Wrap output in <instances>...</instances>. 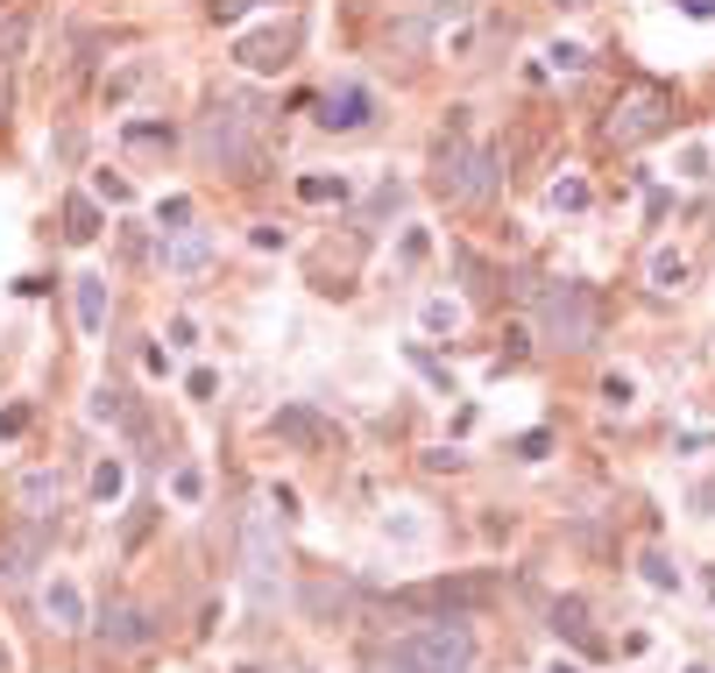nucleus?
<instances>
[{
    "instance_id": "nucleus-1",
    "label": "nucleus",
    "mask_w": 715,
    "mask_h": 673,
    "mask_svg": "<svg viewBox=\"0 0 715 673\" xmlns=\"http://www.w3.org/2000/svg\"><path fill=\"white\" fill-rule=\"evenodd\" d=\"M191 149L220 178H256L262 170V107L241 100V92H212L199 128H191Z\"/></svg>"
},
{
    "instance_id": "nucleus-2",
    "label": "nucleus",
    "mask_w": 715,
    "mask_h": 673,
    "mask_svg": "<svg viewBox=\"0 0 715 673\" xmlns=\"http://www.w3.org/2000/svg\"><path fill=\"white\" fill-rule=\"evenodd\" d=\"M496 185H504L496 142H475V135H468V107H454L447 128H439V142H433V191L447 206H489Z\"/></svg>"
},
{
    "instance_id": "nucleus-3",
    "label": "nucleus",
    "mask_w": 715,
    "mask_h": 673,
    "mask_svg": "<svg viewBox=\"0 0 715 673\" xmlns=\"http://www.w3.org/2000/svg\"><path fill=\"white\" fill-rule=\"evenodd\" d=\"M538 340L559 355H582L603 340V298H595V284L582 277H553L538 284Z\"/></svg>"
},
{
    "instance_id": "nucleus-4",
    "label": "nucleus",
    "mask_w": 715,
    "mask_h": 673,
    "mask_svg": "<svg viewBox=\"0 0 715 673\" xmlns=\"http://www.w3.org/2000/svg\"><path fill=\"white\" fill-rule=\"evenodd\" d=\"M673 113H681V100H673L666 79H630L603 113V142L609 149H637V142H652V135H666Z\"/></svg>"
},
{
    "instance_id": "nucleus-5",
    "label": "nucleus",
    "mask_w": 715,
    "mask_h": 673,
    "mask_svg": "<svg viewBox=\"0 0 715 673\" xmlns=\"http://www.w3.org/2000/svg\"><path fill=\"white\" fill-rule=\"evenodd\" d=\"M390 666L397 673H468L475 666V631L460 617H433V624L404 631L390 645Z\"/></svg>"
},
{
    "instance_id": "nucleus-6",
    "label": "nucleus",
    "mask_w": 715,
    "mask_h": 673,
    "mask_svg": "<svg viewBox=\"0 0 715 673\" xmlns=\"http://www.w3.org/2000/svg\"><path fill=\"white\" fill-rule=\"evenodd\" d=\"M241 582H248L256 617H269L277 595H284V553H277V525H269V511H248L241 517Z\"/></svg>"
},
{
    "instance_id": "nucleus-7",
    "label": "nucleus",
    "mask_w": 715,
    "mask_h": 673,
    "mask_svg": "<svg viewBox=\"0 0 715 673\" xmlns=\"http://www.w3.org/2000/svg\"><path fill=\"white\" fill-rule=\"evenodd\" d=\"M298 43H305V22H298V14H284V22L241 36V43H235V65L248 71V79H269V71H291V65H298Z\"/></svg>"
},
{
    "instance_id": "nucleus-8",
    "label": "nucleus",
    "mask_w": 715,
    "mask_h": 673,
    "mask_svg": "<svg viewBox=\"0 0 715 673\" xmlns=\"http://www.w3.org/2000/svg\"><path fill=\"white\" fill-rule=\"evenodd\" d=\"M376 113H383V100H376V86H361V79H334V86L312 100V121H319L326 135H369Z\"/></svg>"
},
{
    "instance_id": "nucleus-9",
    "label": "nucleus",
    "mask_w": 715,
    "mask_h": 673,
    "mask_svg": "<svg viewBox=\"0 0 715 673\" xmlns=\"http://www.w3.org/2000/svg\"><path fill=\"white\" fill-rule=\"evenodd\" d=\"M496 595L489 574H454V582H418V588H397V610H447V617H460V610H481Z\"/></svg>"
},
{
    "instance_id": "nucleus-10",
    "label": "nucleus",
    "mask_w": 715,
    "mask_h": 673,
    "mask_svg": "<svg viewBox=\"0 0 715 673\" xmlns=\"http://www.w3.org/2000/svg\"><path fill=\"white\" fill-rule=\"evenodd\" d=\"M269 433H277L284 447H298V454H334L340 447V426L326 412H312V404H284V412L269 418Z\"/></svg>"
},
{
    "instance_id": "nucleus-11",
    "label": "nucleus",
    "mask_w": 715,
    "mask_h": 673,
    "mask_svg": "<svg viewBox=\"0 0 715 673\" xmlns=\"http://www.w3.org/2000/svg\"><path fill=\"white\" fill-rule=\"evenodd\" d=\"M43 546H50V525L43 517H22V532L0 538V582H29V567L43 561Z\"/></svg>"
},
{
    "instance_id": "nucleus-12",
    "label": "nucleus",
    "mask_w": 715,
    "mask_h": 673,
    "mask_svg": "<svg viewBox=\"0 0 715 673\" xmlns=\"http://www.w3.org/2000/svg\"><path fill=\"white\" fill-rule=\"evenodd\" d=\"M149 639H157L149 610H135V603H107V610H100V645H107V652H142Z\"/></svg>"
},
{
    "instance_id": "nucleus-13",
    "label": "nucleus",
    "mask_w": 715,
    "mask_h": 673,
    "mask_svg": "<svg viewBox=\"0 0 715 673\" xmlns=\"http://www.w3.org/2000/svg\"><path fill=\"white\" fill-rule=\"evenodd\" d=\"M163 263H170V277H199V269L212 263V241L199 235V227H185V235H163Z\"/></svg>"
},
{
    "instance_id": "nucleus-14",
    "label": "nucleus",
    "mask_w": 715,
    "mask_h": 673,
    "mask_svg": "<svg viewBox=\"0 0 715 673\" xmlns=\"http://www.w3.org/2000/svg\"><path fill=\"white\" fill-rule=\"evenodd\" d=\"M43 617H50L57 631H86V595H79V582H64V574H57V582L43 588Z\"/></svg>"
},
{
    "instance_id": "nucleus-15",
    "label": "nucleus",
    "mask_w": 715,
    "mask_h": 673,
    "mask_svg": "<svg viewBox=\"0 0 715 673\" xmlns=\"http://www.w3.org/2000/svg\"><path fill=\"white\" fill-rule=\"evenodd\" d=\"M121 149L128 157H170V149H178V128L170 121H121Z\"/></svg>"
},
{
    "instance_id": "nucleus-16",
    "label": "nucleus",
    "mask_w": 715,
    "mask_h": 673,
    "mask_svg": "<svg viewBox=\"0 0 715 673\" xmlns=\"http://www.w3.org/2000/svg\"><path fill=\"white\" fill-rule=\"evenodd\" d=\"M645 284H652V291H659V298H673V291H681V284H687V248H652V263H645Z\"/></svg>"
},
{
    "instance_id": "nucleus-17",
    "label": "nucleus",
    "mask_w": 715,
    "mask_h": 673,
    "mask_svg": "<svg viewBox=\"0 0 715 673\" xmlns=\"http://www.w3.org/2000/svg\"><path fill=\"white\" fill-rule=\"evenodd\" d=\"M64 241H71V248L100 241V206H92L86 191H71V199H64Z\"/></svg>"
},
{
    "instance_id": "nucleus-18",
    "label": "nucleus",
    "mask_w": 715,
    "mask_h": 673,
    "mask_svg": "<svg viewBox=\"0 0 715 673\" xmlns=\"http://www.w3.org/2000/svg\"><path fill=\"white\" fill-rule=\"evenodd\" d=\"M71 313H79L86 334H100V326H107V277H79V291H71Z\"/></svg>"
},
{
    "instance_id": "nucleus-19",
    "label": "nucleus",
    "mask_w": 715,
    "mask_h": 673,
    "mask_svg": "<svg viewBox=\"0 0 715 673\" xmlns=\"http://www.w3.org/2000/svg\"><path fill=\"white\" fill-rule=\"evenodd\" d=\"M298 199H305V206H347V199H355V185H347V178H326V170H312V178H298Z\"/></svg>"
},
{
    "instance_id": "nucleus-20",
    "label": "nucleus",
    "mask_w": 715,
    "mask_h": 673,
    "mask_svg": "<svg viewBox=\"0 0 715 673\" xmlns=\"http://www.w3.org/2000/svg\"><path fill=\"white\" fill-rule=\"evenodd\" d=\"M50 504H57V475L50 468L22 475V517H43V525H50Z\"/></svg>"
},
{
    "instance_id": "nucleus-21",
    "label": "nucleus",
    "mask_w": 715,
    "mask_h": 673,
    "mask_svg": "<svg viewBox=\"0 0 715 673\" xmlns=\"http://www.w3.org/2000/svg\"><path fill=\"white\" fill-rule=\"evenodd\" d=\"M553 631L574 639V645H588V603H582V595H559V603H553Z\"/></svg>"
},
{
    "instance_id": "nucleus-22",
    "label": "nucleus",
    "mask_w": 715,
    "mask_h": 673,
    "mask_svg": "<svg viewBox=\"0 0 715 673\" xmlns=\"http://www.w3.org/2000/svg\"><path fill=\"white\" fill-rule=\"evenodd\" d=\"M546 199H553V214H588V206H595V191H588V178H574V170H567V178H553V191H546Z\"/></svg>"
},
{
    "instance_id": "nucleus-23",
    "label": "nucleus",
    "mask_w": 715,
    "mask_h": 673,
    "mask_svg": "<svg viewBox=\"0 0 715 673\" xmlns=\"http://www.w3.org/2000/svg\"><path fill=\"white\" fill-rule=\"evenodd\" d=\"M86 418H92V426H135V412H128V397H121V390H92Z\"/></svg>"
},
{
    "instance_id": "nucleus-24",
    "label": "nucleus",
    "mask_w": 715,
    "mask_h": 673,
    "mask_svg": "<svg viewBox=\"0 0 715 673\" xmlns=\"http://www.w3.org/2000/svg\"><path fill=\"white\" fill-rule=\"evenodd\" d=\"M637 574H645V582L659 588V595H673V588H681V567H673L659 546H645V553H637Z\"/></svg>"
},
{
    "instance_id": "nucleus-25",
    "label": "nucleus",
    "mask_w": 715,
    "mask_h": 673,
    "mask_svg": "<svg viewBox=\"0 0 715 673\" xmlns=\"http://www.w3.org/2000/svg\"><path fill=\"white\" fill-rule=\"evenodd\" d=\"M22 50H29V14H0V65H22Z\"/></svg>"
},
{
    "instance_id": "nucleus-26",
    "label": "nucleus",
    "mask_w": 715,
    "mask_h": 673,
    "mask_svg": "<svg viewBox=\"0 0 715 673\" xmlns=\"http://www.w3.org/2000/svg\"><path fill=\"white\" fill-rule=\"evenodd\" d=\"M128 489V468H121V461H92V504H113V496H121Z\"/></svg>"
},
{
    "instance_id": "nucleus-27",
    "label": "nucleus",
    "mask_w": 715,
    "mask_h": 673,
    "mask_svg": "<svg viewBox=\"0 0 715 673\" xmlns=\"http://www.w3.org/2000/svg\"><path fill=\"white\" fill-rule=\"evenodd\" d=\"M425 334H454V326H460V298H425Z\"/></svg>"
},
{
    "instance_id": "nucleus-28",
    "label": "nucleus",
    "mask_w": 715,
    "mask_h": 673,
    "mask_svg": "<svg viewBox=\"0 0 715 673\" xmlns=\"http://www.w3.org/2000/svg\"><path fill=\"white\" fill-rule=\"evenodd\" d=\"M546 65L559 71V79H582V71H588V50H582V43H553Z\"/></svg>"
},
{
    "instance_id": "nucleus-29",
    "label": "nucleus",
    "mask_w": 715,
    "mask_h": 673,
    "mask_svg": "<svg viewBox=\"0 0 715 673\" xmlns=\"http://www.w3.org/2000/svg\"><path fill=\"white\" fill-rule=\"evenodd\" d=\"M157 227H163V235H185V227H191V199H185V191H170V199L157 206Z\"/></svg>"
},
{
    "instance_id": "nucleus-30",
    "label": "nucleus",
    "mask_w": 715,
    "mask_h": 673,
    "mask_svg": "<svg viewBox=\"0 0 715 673\" xmlns=\"http://www.w3.org/2000/svg\"><path fill=\"white\" fill-rule=\"evenodd\" d=\"M603 404H609V412H630V404H637V383H630L624 369L603 376Z\"/></svg>"
},
{
    "instance_id": "nucleus-31",
    "label": "nucleus",
    "mask_w": 715,
    "mask_h": 673,
    "mask_svg": "<svg viewBox=\"0 0 715 673\" xmlns=\"http://www.w3.org/2000/svg\"><path fill=\"white\" fill-rule=\"evenodd\" d=\"M510 454H517V461H546V454H553V433H546V426L517 433V447H510Z\"/></svg>"
},
{
    "instance_id": "nucleus-32",
    "label": "nucleus",
    "mask_w": 715,
    "mask_h": 673,
    "mask_svg": "<svg viewBox=\"0 0 715 673\" xmlns=\"http://www.w3.org/2000/svg\"><path fill=\"white\" fill-rule=\"evenodd\" d=\"M170 489H178V504H199V496H206V475H199V468H178V475H170Z\"/></svg>"
},
{
    "instance_id": "nucleus-33",
    "label": "nucleus",
    "mask_w": 715,
    "mask_h": 673,
    "mask_svg": "<svg viewBox=\"0 0 715 673\" xmlns=\"http://www.w3.org/2000/svg\"><path fill=\"white\" fill-rule=\"evenodd\" d=\"M256 8H269V0H212V22H241V14H256Z\"/></svg>"
},
{
    "instance_id": "nucleus-34",
    "label": "nucleus",
    "mask_w": 715,
    "mask_h": 673,
    "mask_svg": "<svg viewBox=\"0 0 715 673\" xmlns=\"http://www.w3.org/2000/svg\"><path fill=\"white\" fill-rule=\"evenodd\" d=\"M92 191H100V199H113V206H128V199H135V185H128V178H113V170H100V178H92Z\"/></svg>"
},
{
    "instance_id": "nucleus-35",
    "label": "nucleus",
    "mask_w": 715,
    "mask_h": 673,
    "mask_svg": "<svg viewBox=\"0 0 715 673\" xmlns=\"http://www.w3.org/2000/svg\"><path fill=\"white\" fill-rule=\"evenodd\" d=\"M142 79H149V65H128V71H121V79H107V100H128V92H135V86H142Z\"/></svg>"
},
{
    "instance_id": "nucleus-36",
    "label": "nucleus",
    "mask_w": 715,
    "mask_h": 673,
    "mask_svg": "<svg viewBox=\"0 0 715 673\" xmlns=\"http://www.w3.org/2000/svg\"><path fill=\"white\" fill-rule=\"evenodd\" d=\"M708 164H715V157H708L702 142H687V149H681V178H708Z\"/></svg>"
},
{
    "instance_id": "nucleus-37",
    "label": "nucleus",
    "mask_w": 715,
    "mask_h": 673,
    "mask_svg": "<svg viewBox=\"0 0 715 673\" xmlns=\"http://www.w3.org/2000/svg\"><path fill=\"white\" fill-rule=\"evenodd\" d=\"M121 256H128V263H149V241H142V227H121Z\"/></svg>"
},
{
    "instance_id": "nucleus-38",
    "label": "nucleus",
    "mask_w": 715,
    "mask_h": 673,
    "mask_svg": "<svg viewBox=\"0 0 715 673\" xmlns=\"http://www.w3.org/2000/svg\"><path fill=\"white\" fill-rule=\"evenodd\" d=\"M8 113H14V71L0 65V128H8Z\"/></svg>"
},
{
    "instance_id": "nucleus-39",
    "label": "nucleus",
    "mask_w": 715,
    "mask_h": 673,
    "mask_svg": "<svg viewBox=\"0 0 715 673\" xmlns=\"http://www.w3.org/2000/svg\"><path fill=\"white\" fill-rule=\"evenodd\" d=\"M191 340H199V326L178 313V319H170V348H191Z\"/></svg>"
},
{
    "instance_id": "nucleus-40",
    "label": "nucleus",
    "mask_w": 715,
    "mask_h": 673,
    "mask_svg": "<svg viewBox=\"0 0 715 673\" xmlns=\"http://www.w3.org/2000/svg\"><path fill=\"white\" fill-rule=\"evenodd\" d=\"M0 433H8V439H14V433H29V404H14V412H0Z\"/></svg>"
},
{
    "instance_id": "nucleus-41",
    "label": "nucleus",
    "mask_w": 715,
    "mask_h": 673,
    "mask_svg": "<svg viewBox=\"0 0 715 673\" xmlns=\"http://www.w3.org/2000/svg\"><path fill=\"white\" fill-rule=\"evenodd\" d=\"M149 525H157V511H135V517H128V546H142Z\"/></svg>"
},
{
    "instance_id": "nucleus-42",
    "label": "nucleus",
    "mask_w": 715,
    "mask_h": 673,
    "mask_svg": "<svg viewBox=\"0 0 715 673\" xmlns=\"http://www.w3.org/2000/svg\"><path fill=\"white\" fill-rule=\"evenodd\" d=\"M185 390H191V397H212V390H220V376H212V369H191Z\"/></svg>"
},
{
    "instance_id": "nucleus-43",
    "label": "nucleus",
    "mask_w": 715,
    "mask_h": 673,
    "mask_svg": "<svg viewBox=\"0 0 715 673\" xmlns=\"http://www.w3.org/2000/svg\"><path fill=\"white\" fill-rule=\"evenodd\" d=\"M681 14H694V22H715V0H681Z\"/></svg>"
},
{
    "instance_id": "nucleus-44",
    "label": "nucleus",
    "mask_w": 715,
    "mask_h": 673,
    "mask_svg": "<svg viewBox=\"0 0 715 673\" xmlns=\"http://www.w3.org/2000/svg\"><path fill=\"white\" fill-rule=\"evenodd\" d=\"M546 673H582V666H574V660H553V666H546Z\"/></svg>"
},
{
    "instance_id": "nucleus-45",
    "label": "nucleus",
    "mask_w": 715,
    "mask_h": 673,
    "mask_svg": "<svg viewBox=\"0 0 715 673\" xmlns=\"http://www.w3.org/2000/svg\"><path fill=\"white\" fill-rule=\"evenodd\" d=\"M8 666H14V660H8V645H0V673H8Z\"/></svg>"
},
{
    "instance_id": "nucleus-46",
    "label": "nucleus",
    "mask_w": 715,
    "mask_h": 673,
    "mask_svg": "<svg viewBox=\"0 0 715 673\" xmlns=\"http://www.w3.org/2000/svg\"><path fill=\"white\" fill-rule=\"evenodd\" d=\"M553 8H582V0H553Z\"/></svg>"
},
{
    "instance_id": "nucleus-47",
    "label": "nucleus",
    "mask_w": 715,
    "mask_h": 673,
    "mask_svg": "<svg viewBox=\"0 0 715 673\" xmlns=\"http://www.w3.org/2000/svg\"><path fill=\"white\" fill-rule=\"evenodd\" d=\"M687 673H708V666H687Z\"/></svg>"
}]
</instances>
